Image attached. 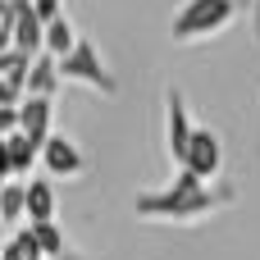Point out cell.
Segmentation results:
<instances>
[{"mask_svg":"<svg viewBox=\"0 0 260 260\" xmlns=\"http://www.w3.org/2000/svg\"><path fill=\"white\" fill-rule=\"evenodd\" d=\"M5 18H9V0H0V27H5Z\"/></svg>","mask_w":260,"mask_h":260,"instance_id":"603a6c76","label":"cell"},{"mask_svg":"<svg viewBox=\"0 0 260 260\" xmlns=\"http://www.w3.org/2000/svg\"><path fill=\"white\" fill-rule=\"evenodd\" d=\"M5 27H9V41H14L18 55H27V59L41 55V32H46V23L37 18L32 0H9V18H5Z\"/></svg>","mask_w":260,"mask_h":260,"instance_id":"8992f818","label":"cell"},{"mask_svg":"<svg viewBox=\"0 0 260 260\" xmlns=\"http://www.w3.org/2000/svg\"><path fill=\"white\" fill-rule=\"evenodd\" d=\"M5 50H14V41H9V27H0V55Z\"/></svg>","mask_w":260,"mask_h":260,"instance_id":"44dd1931","label":"cell"},{"mask_svg":"<svg viewBox=\"0 0 260 260\" xmlns=\"http://www.w3.org/2000/svg\"><path fill=\"white\" fill-rule=\"evenodd\" d=\"M233 201H238V192L229 183H197L187 169H178L169 187L137 192L133 197V215L146 219V224H197V219L219 215Z\"/></svg>","mask_w":260,"mask_h":260,"instance_id":"6da1fadb","label":"cell"},{"mask_svg":"<svg viewBox=\"0 0 260 260\" xmlns=\"http://www.w3.org/2000/svg\"><path fill=\"white\" fill-rule=\"evenodd\" d=\"M18 101H23V96H18L9 82H0V110H18Z\"/></svg>","mask_w":260,"mask_h":260,"instance_id":"ac0fdd59","label":"cell"},{"mask_svg":"<svg viewBox=\"0 0 260 260\" xmlns=\"http://www.w3.org/2000/svg\"><path fill=\"white\" fill-rule=\"evenodd\" d=\"M55 69H59L64 82H78V87H87V91H101V96H114V91H119V82H114V73L105 69L101 46H96L91 37H78V46H73Z\"/></svg>","mask_w":260,"mask_h":260,"instance_id":"3957f363","label":"cell"},{"mask_svg":"<svg viewBox=\"0 0 260 260\" xmlns=\"http://www.w3.org/2000/svg\"><path fill=\"white\" fill-rule=\"evenodd\" d=\"M233 18H238V0H183V9L169 23V37L178 46H192V41H206V37L224 32Z\"/></svg>","mask_w":260,"mask_h":260,"instance_id":"7a4b0ae2","label":"cell"},{"mask_svg":"<svg viewBox=\"0 0 260 260\" xmlns=\"http://www.w3.org/2000/svg\"><path fill=\"white\" fill-rule=\"evenodd\" d=\"M27 69H32L27 55H18V50H5V55H0V82H9L18 96H23V87H27Z\"/></svg>","mask_w":260,"mask_h":260,"instance_id":"5bb4252c","label":"cell"},{"mask_svg":"<svg viewBox=\"0 0 260 260\" xmlns=\"http://www.w3.org/2000/svg\"><path fill=\"white\" fill-rule=\"evenodd\" d=\"M183 169H187L197 183H215V174L224 169V142H219L215 128H192V142H187Z\"/></svg>","mask_w":260,"mask_h":260,"instance_id":"277c9868","label":"cell"},{"mask_svg":"<svg viewBox=\"0 0 260 260\" xmlns=\"http://www.w3.org/2000/svg\"><path fill=\"white\" fill-rule=\"evenodd\" d=\"M14 219H23V183H18V178L0 183V224L9 229Z\"/></svg>","mask_w":260,"mask_h":260,"instance_id":"9a60e30c","label":"cell"},{"mask_svg":"<svg viewBox=\"0 0 260 260\" xmlns=\"http://www.w3.org/2000/svg\"><path fill=\"white\" fill-rule=\"evenodd\" d=\"M27 233H32V242H37V251H41V260H55L64 256L69 247H64V229L50 219V224H27Z\"/></svg>","mask_w":260,"mask_h":260,"instance_id":"4fadbf2b","label":"cell"},{"mask_svg":"<svg viewBox=\"0 0 260 260\" xmlns=\"http://www.w3.org/2000/svg\"><path fill=\"white\" fill-rule=\"evenodd\" d=\"M5 242H9V229H5V224H0V251H5Z\"/></svg>","mask_w":260,"mask_h":260,"instance_id":"d4e9b609","label":"cell"},{"mask_svg":"<svg viewBox=\"0 0 260 260\" xmlns=\"http://www.w3.org/2000/svg\"><path fill=\"white\" fill-rule=\"evenodd\" d=\"M59 69H55V59L50 55H37L32 59V69H27V87H23V96H41V101H55V91H59Z\"/></svg>","mask_w":260,"mask_h":260,"instance_id":"30bf717a","label":"cell"},{"mask_svg":"<svg viewBox=\"0 0 260 260\" xmlns=\"http://www.w3.org/2000/svg\"><path fill=\"white\" fill-rule=\"evenodd\" d=\"M5 146H9V174H14V178H27V174L37 169L41 146H32V142H27V137H18V133H9V137H5Z\"/></svg>","mask_w":260,"mask_h":260,"instance_id":"7c38bea8","label":"cell"},{"mask_svg":"<svg viewBox=\"0 0 260 260\" xmlns=\"http://www.w3.org/2000/svg\"><path fill=\"white\" fill-rule=\"evenodd\" d=\"M251 23H256V32H260V0H251Z\"/></svg>","mask_w":260,"mask_h":260,"instance_id":"7402d4cb","label":"cell"},{"mask_svg":"<svg viewBox=\"0 0 260 260\" xmlns=\"http://www.w3.org/2000/svg\"><path fill=\"white\" fill-rule=\"evenodd\" d=\"M55 210H59L55 183H50V178H27V183H23V219H27V224H50Z\"/></svg>","mask_w":260,"mask_h":260,"instance_id":"9c48e42d","label":"cell"},{"mask_svg":"<svg viewBox=\"0 0 260 260\" xmlns=\"http://www.w3.org/2000/svg\"><path fill=\"white\" fill-rule=\"evenodd\" d=\"M32 9H37V18H41V23H55V18H59V9H64V0H32Z\"/></svg>","mask_w":260,"mask_h":260,"instance_id":"e0dca14e","label":"cell"},{"mask_svg":"<svg viewBox=\"0 0 260 260\" xmlns=\"http://www.w3.org/2000/svg\"><path fill=\"white\" fill-rule=\"evenodd\" d=\"M18 133V110H0V137Z\"/></svg>","mask_w":260,"mask_h":260,"instance_id":"d6986e66","label":"cell"},{"mask_svg":"<svg viewBox=\"0 0 260 260\" xmlns=\"http://www.w3.org/2000/svg\"><path fill=\"white\" fill-rule=\"evenodd\" d=\"M14 174H9V146H5V137H0V183H9Z\"/></svg>","mask_w":260,"mask_h":260,"instance_id":"ffe728a7","label":"cell"},{"mask_svg":"<svg viewBox=\"0 0 260 260\" xmlns=\"http://www.w3.org/2000/svg\"><path fill=\"white\" fill-rule=\"evenodd\" d=\"M37 165L46 169V178H78V174H87V155H82L78 142H69L64 133H50V137L41 142Z\"/></svg>","mask_w":260,"mask_h":260,"instance_id":"5b68a950","label":"cell"},{"mask_svg":"<svg viewBox=\"0 0 260 260\" xmlns=\"http://www.w3.org/2000/svg\"><path fill=\"white\" fill-rule=\"evenodd\" d=\"M192 128H197V123H192V114H187V96H183L178 87H169V91H165V142H169V155L178 160V169H183Z\"/></svg>","mask_w":260,"mask_h":260,"instance_id":"52a82bcc","label":"cell"},{"mask_svg":"<svg viewBox=\"0 0 260 260\" xmlns=\"http://www.w3.org/2000/svg\"><path fill=\"white\" fill-rule=\"evenodd\" d=\"M0 260H41V251H37L32 233H27V229H18V233H9V242H5Z\"/></svg>","mask_w":260,"mask_h":260,"instance_id":"2e32d148","label":"cell"},{"mask_svg":"<svg viewBox=\"0 0 260 260\" xmlns=\"http://www.w3.org/2000/svg\"><path fill=\"white\" fill-rule=\"evenodd\" d=\"M55 260H87V256H78V251H64V256H55Z\"/></svg>","mask_w":260,"mask_h":260,"instance_id":"cb8c5ba5","label":"cell"},{"mask_svg":"<svg viewBox=\"0 0 260 260\" xmlns=\"http://www.w3.org/2000/svg\"><path fill=\"white\" fill-rule=\"evenodd\" d=\"M73 46H78V27H73L64 14H59L55 23H46V32H41V55H50V59L59 64Z\"/></svg>","mask_w":260,"mask_h":260,"instance_id":"8fae6325","label":"cell"},{"mask_svg":"<svg viewBox=\"0 0 260 260\" xmlns=\"http://www.w3.org/2000/svg\"><path fill=\"white\" fill-rule=\"evenodd\" d=\"M50 133H55V101L23 96L18 101V137H27L32 146H41Z\"/></svg>","mask_w":260,"mask_h":260,"instance_id":"ba28073f","label":"cell"}]
</instances>
